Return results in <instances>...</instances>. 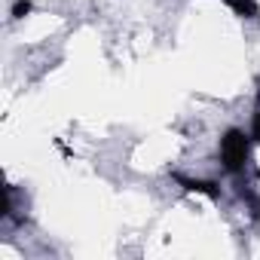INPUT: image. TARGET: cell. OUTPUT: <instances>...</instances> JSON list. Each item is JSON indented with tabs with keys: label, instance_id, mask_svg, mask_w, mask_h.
Segmentation results:
<instances>
[{
	"label": "cell",
	"instance_id": "obj_1",
	"mask_svg": "<svg viewBox=\"0 0 260 260\" xmlns=\"http://www.w3.org/2000/svg\"><path fill=\"white\" fill-rule=\"evenodd\" d=\"M251 132L245 135V128H226L220 135V166L226 175H242L251 162Z\"/></svg>",
	"mask_w": 260,
	"mask_h": 260
},
{
	"label": "cell",
	"instance_id": "obj_5",
	"mask_svg": "<svg viewBox=\"0 0 260 260\" xmlns=\"http://www.w3.org/2000/svg\"><path fill=\"white\" fill-rule=\"evenodd\" d=\"M34 13V0H16V4L10 7V19L13 22H22V19H28Z\"/></svg>",
	"mask_w": 260,
	"mask_h": 260
},
{
	"label": "cell",
	"instance_id": "obj_7",
	"mask_svg": "<svg viewBox=\"0 0 260 260\" xmlns=\"http://www.w3.org/2000/svg\"><path fill=\"white\" fill-rule=\"evenodd\" d=\"M257 107H260V83H257Z\"/></svg>",
	"mask_w": 260,
	"mask_h": 260
},
{
	"label": "cell",
	"instance_id": "obj_4",
	"mask_svg": "<svg viewBox=\"0 0 260 260\" xmlns=\"http://www.w3.org/2000/svg\"><path fill=\"white\" fill-rule=\"evenodd\" d=\"M236 196L248 205V211H251V220H260V196L248 187V184H236Z\"/></svg>",
	"mask_w": 260,
	"mask_h": 260
},
{
	"label": "cell",
	"instance_id": "obj_6",
	"mask_svg": "<svg viewBox=\"0 0 260 260\" xmlns=\"http://www.w3.org/2000/svg\"><path fill=\"white\" fill-rule=\"evenodd\" d=\"M251 141L260 144V107H254V116H251Z\"/></svg>",
	"mask_w": 260,
	"mask_h": 260
},
{
	"label": "cell",
	"instance_id": "obj_3",
	"mask_svg": "<svg viewBox=\"0 0 260 260\" xmlns=\"http://www.w3.org/2000/svg\"><path fill=\"white\" fill-rule=\"evenodd\" d=\"M220 4L230 7L233 16H239V19H257V16H260L257 0H220Z\"/></svg>",
	"mask_w": 260,
	"mask_h": 260
},
{
	"label": "cell",
	"instance_id": "obj_2",
	"mask_svg": "<svg viewBox=\"0 0 260 260\" xmlns=\"http://www.w3.org/2000/svg\"><path fill=\"white\" fill-rule=\"evenodd\" d=\"M175 181L187 190V193H202V196H208V199H220V184L217 181H205V178H184V175H175Z\"/></svg>",
	"mask_w": 260,
	"mask_h": 260
}]
</instances>
